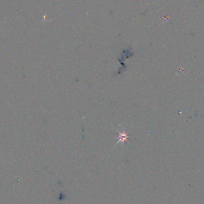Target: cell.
I'll use <instances>...</instances> for the list:
<instances>
[{
	"mask_svg": "<svg viewBox=\"0 0 204 204\" xmlns=\"http://www.w3.org/2000/svg\"><path fill=\"white\" fill-rule=\"evenodd\" d=\"M118 132L119 134V135H118V137L117 138L118 142H116V144H118L119 143H121L123 144H124L125 143H126L128 141V139L130 138V137L128 135L129 131L125 132V131H123L121 132H120V131H118Z\"/></svg>",
	"mask_w": 204,
	"mask_h": 204,
	"instance_id": "cell-1",
	"label": "cell"
}]
</instances>
